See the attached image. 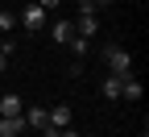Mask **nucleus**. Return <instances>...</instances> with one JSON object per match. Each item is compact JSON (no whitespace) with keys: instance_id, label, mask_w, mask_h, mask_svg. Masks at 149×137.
<instances>
[{"instance_id":"obj_17","label":"nucleus","mask_w":149,"mask_h":137,"mask_svg":"<svg viewBox=\"0 0 149 137\" xmlns=\"http://www.w3.org/2000/svg\"><path fill=\"white\" fill-rule=\"evenodd\" d=\"M141 137H145V133H141Z\"/></svg>"},{"instance_id":"obj_14","label":"nucleus","mask_w":149,"mask_h":137,"mask_svg":"<svg viewBox=\"0 0 149 137\" xmlns=\"http://www.w3.org/2000/svg\"><path fill=\"white\" fill-rule=\"evenodd\" d=\"M91 4H95V13H104V8L112 4V0H91Z\"/></svg>"},{"instance_id":"obj_7","label":"nucleus","mask_w":149,"mask_h":137,"mask_svg":"<svg viewBox=\"0 0 149 137\" xmlns=\"http://www.w3.org/2000/svg\"><path fill=\"white\" fill-rule=\"evenodd\" d=\"M46 112H50V125H54V129H70V108H66V104L46 108Z\"/></svg>"},{"instance_id":"obj_18","label":"nucleus","mask_w":149,"mask_h":137,"mask_svg":"<svg viewBox=\"0 0 149 137\" xmlns=\"http://www.w3.org/2000/svg\"><path fill=\"white\" fill-rule=\"evenodd\" d=\"M83 137H87V133H83Z\"/></svg>"},{"instance_id":"obj_12","label":"nucleus","mask_w":149,"mask_h":137,"mask_svg":"<svg viewBox=\"0 0 149 137\" xmlns=\"http://www.w3.org/2000/svg\"><path fill=\"white\" fill-rule=\"evenodd\" d=\"M8 54H13V42H8V46H0V71L8 67Z\"/></svg>"},{"instance_id":"obj_9","label":"nucleus","mask_w":149,"mask_h":137,"mask_svg":"<svg viewBox=\"0 0 149 137\" xmlns=\"http://www.w3.org/2000/svg\"><path fill=\"white\" fill-rule=\"evenodd\" d=\"M120 83H124V75H108L104 79V96L108 100H120Z\"/></svg>"},{"instance_id":"obj_15","label":"nucleus","mask_w":149,"mask_h":137,"mask_svg":"<svg viewBox=\"0 0 149 137\" xmlns=\"http://www.w3.org/2000/svg\"><path fill=\"white\" fill-rule=\"evenodd\" d=\"M58 137H83V133H74V129H58Z\"/></svg>"},{"instance_id":"obj_3","label":"nucleus","mask_w":149,"mask_h":137,"mask_svg":"<svg viewBox=\"0 0 149 137\" xmlns=\"http://www.w3.org/2000/svg\"><path fill=\"white\" fill-rule=\"evenodd\" d=\"M95 33H100V17H95V13H79V25H74V37H83V42H91Z\"/></svg>"},{"instance_id":"obj_13","label":"nucleus","mask_w":149,"mask_h":137,"mask_svg":"<svg viewBox=\"0 0 149 137\" xmlns=\"http://www.w3.org/2000/svg\"><path fill=\"white\" fill-rule=\"evenodd\" d=\"M37 4H42V8L50 13V8H58V4H62V0H37Z\"/></svg>"},{"instance_id":"obj_8","label":"nucleus","mask_w":149,"mask_h":137,"mask_svg":"<svg viewBox=\"0 0 149 137\" xmlns=\"http://www.w3.org/2000/svg\"><path fill=\"white\" fill-rule=\"evenodd\" d=\"M0 116H21V96H0Z\"/></svg>"},{"instance_id":"obj_11","label":"nucleus","mask_w":149,"mask_h":137,"mask_svg":"<svg viewBox=\"0 0 149 137\" xmlns=\"http://www.w3.org/2000/svg\"><path fill=\"white\" fill-rule=\"evenodd\" d=\"M13 25H17V17H13V13H0V29H4V33H8Z\"/></svg>"},{"instance_id":"obj_1","label":"nucleus","mask_w":149,"mask_h":137,"mask_svg":"<svg viewBox=\"0 0 149 137\" xmlns=\"http://www.w3.org/2000/svg\"><path fill=\"white\" fill-rule=\"evenodd\" d=\"M104 63H108V75H133V58H128L124 46H108Z\"/></svg>"},{"instance_id":"obj_4","label":"nucleus","mask_w":149,"mask_h":137,"mask_svg":"<svg viewBox=\"0 0 149 137\" xmlns=\"http://www.w3.org/2000/svg\"><path fill=\"white\" fill-rule=\"evenodd\" d=\"M21 116H25V129H42V125H50V112H46V108H21Z\"/></svg>"},{"instance_id":"obj_5","label":"nucleus","mask_w":149,"mask_h":137,"mask_svg":"<svg viewBox=\"0 0 149 137\" xmlns=\"http://www.w3.org/2000/svg\"><path fill=\"white\" fill-rule=\"evenodd\" d=\"M50 37H54L58 46H66L70 37H74V21H54V25H50Z\"/></svg>"},{"instance_id":"obj_16","label":"nucleus","mask_w":149,"mask_h":137,"mask_svg":"<svg viewBox=\"0 0 149 137\" xmlns=\"http://www.w3.org/2000/svg\"><path fill=\"white\" fill-rule=\"evenodd\" d=\"M74 4H79V0H74Z\"/></svg>"},{"instance_id":"obj_2","label":"nucleus","mask_w":149,"mask_h":137,"mask_svg":"<svg viewBox=\"0 0 149 137\" xmlns=\"http://www.w3.org/2000/svg\"><path fill=\"white\" fill-rule=\"evenodd\" d=\"M21 25H25L29 33H42V29H46V8L37 4V0H33V4H29L25 13H21Z\"/></svg>"},{"instance_id":"obj_10","label":"nucleus","mask_w":149,"mask_h":137,"mask_svg":"<svg viewBox=\"0 0 149 137\" xmlns=\"http://www.w3.org/2000/svg\"><path fill=\"white\" fill-rule=\"evenodd\" d=\"M66 46H70V50H74V58H83V54H87V46H91V42H83V37H70V42H66Z\"/></svg>"},{"instance_id":"obj_6","label":"nucleus","mask_w":149,"mask_h":137,"mask_svg":"<svg viewBox=\"0 0 149 137\" xmlns=\"http://www.w3.org/2000/svg\"><path fill=\"white\" fill-rule=\"evenodd\" d=\"M25 133V116H0V137H17Z\"/></svg>"}]
</instances>
